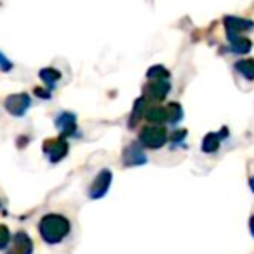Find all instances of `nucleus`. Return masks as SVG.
Instances as JSON below:
<instances>
[{
	"mask_svg": "<svg viewBox=\"0 0 254 254\" xmlns=\"http://www.w3.org/2000/svg\"><path fill=\"white\" fill-rule=\"evenodd\" d=\"M123 163L125 166H140V164L147 163V156L142 151V144H130L123 152Z\"/></svg>",
	"mask_w": 254,
	"mask_h": 254,
	"instance_id": "obj_4",
	"label": "nucleus"
},
{
	"mask_svg": "<svg viewBox=\"0 0 254 254\" xmlns=\"http://www.w3.org/2000/svg\"><path fill=\"white\" fill-rule=\"evenodd\" d=\"M249 230H251V235L254 237V214L251 216V220H249Z\"/></svg>",
	"mask_w": 254,
	"mask_h": 254,
	"instance_id": "obj_23",
	"label": "nucleus"
},
{
	"mask_svg": "<svg viewBox=\"0 0 254 254\" xmlns=\"http://www.w3.org/2000/svg\"><path fill=\"white\" fill-rule=\"evenodd\" d=\"M225 26H227L228 38H230V37H237V33H241V31L253 30L254 23L248 19H239V17H227L225 19Z\"/></svg>",
	"mask_w": 254,
	"mask_h": 254,
	"instance_id": "obj_8",
	"label": "nucleus"
},
{
	"mask_svg": "<svg viewBox=\"0 0 254 254\" xmlns=\"http://www.w3.org/2000/svg\"><path fill=\"white\" fill-rule=\"evenodd\" d=\"M69 232V221L61 214H47L40 221V234L47 242H59Z\"/></svg>",
	"mask_w": 254,
	"mask_h": 254,
	"instance_id": "obj_1",
	"label": "nucleus"
},
{
	"mask_svg": "<svg viewBox=\"0 0 254 254\" xmlns=\"http://www.w3.org/2000/svg\"><path fill=\"white\" fill-rule=\"evenodd\" d=\"M144 113H147V111H145V97H140V99H137V102H135V106H133V113H131V118H130V127L137 125V121L140 120Z\"/></svg>",
	"mask_w": 254,
	"mask_h": 254,
	"instance_id": "obj_17",
	"label": "nucleus"
},
{
	"mask_svg": "<svg viewBox=\"0 0 254 254\" xmlns=\"http://www.w3.org/2000/svg\"><path fill=\"white\" fill-rule=\"evenodd\" d=\"M31 251H33V244H31L30 237L26 234H23V232H19L14 237L12 248L9 249L7 254H31Z\"/></svg>",
	"mask_w": 254,
	"mask_h": 254,
	"instance_id": "obj_10",
	"label": "nucleus"
},
{
	"mask_svg": "<svg viewBox=\"0 0 254 254\" xmlns=\"http://www.w3.org/2000/svg\"><path fill=\"white\" fill-rule=\"evenodd\" d=\"M170 90H171L170 80L149 81V83L145 85V88H144L145 95H147L149 99H152V101H163V99L170 94Z\"/></svg>",
	"mask_w": 254,
	"mask_h": 254,
	"instance_id": "obj_6",
	"label": "nucleus"
},
{
	"mask_svg": "<svg viewBox=\"0 0 254 254\" xmlns=\"http://www.w3.org/2000/svg\"><path fill=\"white\" fill-rule=\"evenodd\" d=\"M185 137H187V130H177L173 135H171V142H173L175 145H178L185 140Z\"/></svg>",
	"mask_w": 254,
	"mask_h": 254,
	"instance_id": "obj_20",
	"label": "nucleus"
},
{
	"mask_svg": "<svg viewBox=\"0 0 254 254\" xmlns=\"http://www.w3.org/2000/svg\"><path fill=\"white\" fill-rule=\"evenodd\" d=\"M35 94H37V97H40V99H51L52 97L51 90H44V88H35Z\"/></svg>",
	"mask_w": 254,
	"mask_h": 254,
	"instance_id": "obj_22",
	"label": "nucleus"
},
{
	"mask_svg": "<svg viewBox=\"0 0 254 254\" xmlns=\"http://www.w3.org/2000/svg\"><path fill=\"white\" fill-rule=\"evenodd\" d=\"M145 118H147V121H151L152 125H163L164 121H168V111L159 106L151 107V109H147V113H145Z\"/></svg>",
	"mask_w": 254,
	"mask_h": 254,
	"instance_id": "obj_13",
	"label": "nucleus"
},
{
	"mask_svg": "<svg viewBox=\"0 0 254 254\" xmlns=\"http://www.w3.org/2000/svg\"><path fill=\"white\" fill-rule=\"evenodd\" d=\"M249 187H251V190L254 192V177L251 178V180H249Z\"/></svg>",
	"mask_w": 254,
	"mask_h": 254,
	"instance_id": "obj_24",
	"label": "nucleus"
},
{
	"mask_svg": "<svg viewBox=\"0 0 254 254\" xmlns=\"http://www.w3.org/2000/svg\"><path fill=\"white\" fill-rule=\"evenodd\" d=\"M168 142V131L161 125H151L140 131V144L149 149H161Z\"/></svg>",
	"mask_w": 254,
	"mask_h": 254,
	"instance_id": "obj_2",
	"label": "nucleus"
},
{
	"mask_svg": "<svg viewBox=\"0 0 254 254\" xmlns=\"http://www.w3.org/2000/svg\"><path fill=\"white\" fill-rule=\"evenodd\" d=\"M30 104H31V99L28 94H14L5 99L3 106H5L7 113L19 118V116H24V114H26Z\"/></svg>",
	"mask_w": 254,
	"mask_h": 254,
	"instance_id": "obj_3",
	"label": "nucleus"
},
{
	"mask_svg": "<svg viewBox=\"0 0 254 254\" xmlns=\"http://www.w3.org/2000/svg\"><path fill=\"white\" fill-rule=\"evenodd\" d=\"M0 69H2L3 73H7V71L12 69V63H10V61L7 59V57L3 56L2 52H0Z\"/></svg>",
	"mask_w": 254,
	"mask_h": 254,
	"instance_id": "obj_21",
	"label": "nucleus"
},
{
	"mask_svg": "<svg viewBox=\"0 0 254 254\" xmlns=\"http://www.w3.org/2000/svg\"><path fill=\"white\" fill-rule=\"evenodd\" d=\"M56 127L63 131V137L73 135L76 131V118L71 113H61L56 118Z\"/></svg>",
	"mask_w": 254,
	"mask_h": 254,
	"instance_id": "obj_9",
	"label": "nucleus"
},
{
	"mask_svg": "<svg viewBox=\"0 0 254 254\" xmlns=\"http://www.w3.org/2000/svg\"><path fill=\"white\" fill-rule=\"evenodd\" d=\"M10 241V234L9 230H7V227H3V225H0V249H3L7 244H9Z\"/></svg>",
	"mask_w": 254,
	"mask_h": 254,
	"instance_id": "obj_19",
	"label": "nucleus"
},
{
	"mask_svg": "<svg viewBox=\"0 0 254 254\" xmlns=\"http://www.w3.org/2000/svg\"><path fill=\"white\" fill-rule=\"evenodd\" d=\"M111 178H113V175H111L109 170H102L101 173L95 177L94 184H92V187H90V197L92 199H101L102 195L109 190Z\"/></svg>",
	"mask_w": 254,
	"mask_h": 254,
	"instance_id": "obj_5",
	"label": "nucleus"
},
{
	"mask_svg": "<svg viewBox=\"0 0 254 254\" xmlns=\"http://www.w3.org/2000/svg\"><path fill=\"white\" fill-rule=\"evenodd\" d=\"M38 74H40V80L49 87V90L56 87L57 81L61 80V73L57 69H54V67H44V69H40Z\"/></svg>",
	"mask_w": 254,
	"mask_h": 254,
	"instance_id": "obj_12",
	"label": "nucleus"
},
{
	"mask_svg": "<svg viewBox=\"0 0 254 254\" xmlns=\"http://www.w3.org/2000/svg\"><path fill=\"white\" fill-rule=\"evenodd\" d=\"M237 71L241 74H244L248 80H254V61L253 59H246V61H239L235 64Z\"/></svg>",
	"mask_w": 254,
	"mask_h": 254,
	"instance_id": "obj_16",
	"label": "nucleus"
},
{
	"mask_svg": "<svg viewBox=\"0 0 254 254\" xmlns=\"http://www.w3.org/2000/svg\"><path fill=\"white\" fill-rule=\"evenodd\" d=\"M147 78L151 81H163V80H170V73L164 69L163 66H152L147 71Z\"/></svg>",
	"mask_w": 254,
	"mask_h": 254,
	"instance_id": "obj_18",
	"label": "nucleus"
},
{
	"mask_svg": "<svg viewBox=\"0 0 254 254\" xmlns=\"http://www.w3.org/2000/svg\"><path fill=\"white\" fill-rule=\"evenodd\" d=\"M232 44V51L235 54H248L251 51V42L248 38H241V37H230L228 38Z\"/></svg>",
	"mask_w": 254,
	"mask_h": 254,
	"instance_id": "obj_14",
	"label": "nucleus"
},
{
	"mask_svg": "<svg viewBox=\"0 0 254 254\" xmlns=\"http://www.w3.org/2000/svg\"><path fill=\"white\" fill-rule=\"evenodd\" d=\"M166 111H168V123H171V125L180 123L182 118H184V109H182V106L177 102H171L170 106L166 107Z\"/></svg>",
	"mask_w": 254,
	"mask_h": 254,
	"instance_id": "obj_15",
	"label": "nucleus"
},
{
	"mask_svg": "<svg viewBox=\"0 0 254 254\" xmlns=\"http://www.w3.org/2000/svg\"><path fill=\"white\" fill-rule=\"evenodd\" d=\"M44 151L49 154L51 161H59L66 156L67 152V142H64V138H54V140H45Z\"/></svg>",
	"mask_w": 254,
	"mask_h": 254,
	"instance_id": "obj_7",
	"label": "nucleus"
},
{
	"mask_svg": "<svg viewBox=\"0 0 254 254\" xmlns=\"http://www.w3.org/2000/svg\"><path fill=\"white\" fill-rule=\"evenodd\" d=\"M221 135L220 133H207L202 140V152L206 154H213L220 149V144H221Z\"/></svg>",
	"mask_w": 254,
	"mask_h": 254,
	"instance_id": "obj_11",
	"label": "nucleus"
}]
</instances>
